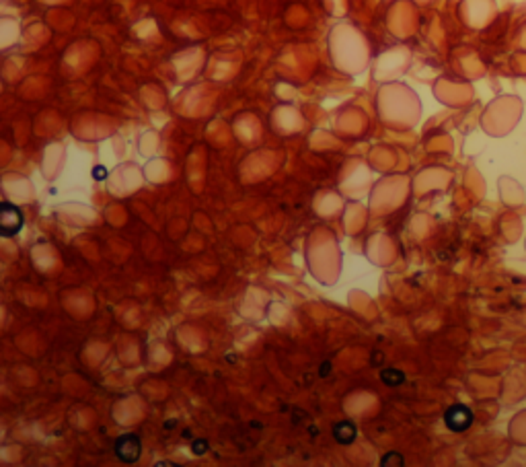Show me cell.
<instances>
[{
    "label": "cell",
    "mask_w": 526,
    "mask_h": 467,
    "mask_svg": "<svg viewBox=\"0 0 526 467\" xmlns=\"http://www.w3.org/2000/svg\"><path fill=\"white\" fill-rule=\"evenodd\" d=\"M23 227V212L10 202H0V237H13Z\"/></svg>",
    "instance_id": "obj_1"
},
{
    "label": "cell",
    "mask_w": 526,
    "mask_h": 467,
    "mask_svg": "<svg viewBox=\"0 0 526 467\" xmlns=\"http://www.w3.org/2000/svg\"><path fill=\"white\" fill-rule=\"evenodd\" d=\"M444 424L452 432H465L473 424V412L465 404H454L444 412Z\"/></svg>",
    "instance_id": "obj_2"
},
{
    "label": "cell",
    "mask_w": 526,
    "mask_h": 467,
    "mask_svg": "<svg viewBox=\"0 0 526 467\" xmlns=\"http://www.w3.org/2000/svg\"><path fill=\"white\" fill-rule=\"evenodd\" d=\"M140 451H142V447H140V438L136 434H124L115 443V455L124 464H134L140 457Z\"/></svg>",
    "instance_id": "obj_3"
},
{
    "label": "cell",
    "mask_w": 526,
    "mask_h": 467,
    "mask_svg": "<svg viewBox=\"0 0 526 467\" xmlns=\"http://www.w3.org/2000/svg\"><path fill=\"white\" fill-rule=\"evenodd\" d=\"M333 434H335L337 443H342V445H350L351 441L356 438V426H353L351 422H340V424H335Z\"/></svg>",
    "instance_id": "obj_4"
},
{
    "label": "cell",
    "mask_w": 526,
    "mask_h": 467,
    "mask_svg": "<svg viewBox=\"0 0 526 467\" xmlns=\"http://www.w3.org/2000/svg\"><path fill=\"white\" fill-rule=\"evenodd\" d=\"M383 381L389 385V387H394V385H401L403 381H405V374L403 371H399V369H387V371H383Z\"/></svg>",
    "instance_id": "obj_5"
}]
</instances>
